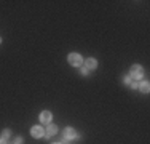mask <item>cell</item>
Returning a JSON list of instances; mask_svg holds the SVG:
<instances>
[{
    "instance_id": "9a60e30c",
    "label": "cell",
    "mask_w": 150,
    "mask_h": 144,
    "mask_svg": "<svg viewBox=\"0 0 150 144\" xmlns=\"http://www.w3.org/2000/svg\"><path fill=\"white\" fill-rule=\"evenodd\" d=\"M0 43H2V37H0Z\"/></svg>"
},
{
    "instance_id": "30bf717a",
    "label": "cell",
    "mask_w": 150,
    "mask_h": 144,
    "mask_svg": "<svg viewBox=\"0 0 150 144\" xmlns=\"http://www.w3.org/2000/svg\"><path fill=\"white\" fill-rule=\"evenodd\" d=\"M15 144H23V138H21V136L15 138Z\"/></svg>"
},
{
    "instance_id": "4fadbf2b",
    "label": "cell",
    "mask_w": 150,
    "mask_h": 144,
    "mask_svg": "<svg viewBox=\"0 0 150 144\" xmlns=\"http://www.w3.org/2000/svg\"><path fill=\"white\" fill-rule=\"evenodd\" d=\"M125 83H131V77H129V75H126V77H125Z\"/></svg>"
},
{
    "instance_id": "52a82bcc",
    "label": "cell",
    "mask_w": 150,
    "mask_h": 144,
    "mask_svg": "<svg viewBox=\"0 0 150 144\" xmlns=\"http://www.w3.org/2000/svg\"><path fill=\"white\" fill-rule=\"evenodd\" d=\"M85 64H86V69L90 71V69H96L98 67V61L94 59V58H88L86 61H85Z\"/></svg>"
},
{
    "instance_id": "5bb4252c",
    "label": "cell",
    "mask_w": 150,
    "mask_h": 144,
    "mask_svg": "<svg viewBox=\"0 0 150 144\" xmlns=\"http://www.w3.org/2000/svg\"><path fill=\"white\" fill-rule=\"evenodd\" d=\"M0 144H6V141H5V139H2V138H0Z\"/></svg>"
},
{
    "instance_id": "277c9868",
    "label": "cell",
    "mask_w": 150,
    "mask_h": 144,
    "mask_svg": "<svg viewBox=\"0 0 150 144\" xmlns=\"http://www.w3.org/2000/svg\"><path fill=\"white\" fill-rule=\"evenodd\" d=\"M56 133H58V127H56V125H53V123H50L48 128L45 130V138H51V136L56 135Z\"/></svg>"
},
{
    "instance_id": "3957f363",
    "label": "cell",
    "mask_w": 150,
    "mask_h": 144,
    "mask_svg": "<svg viewBox=\"0 0 150 144\" xmlns=\"http://www.w3.org/2000/svg\"><path fill=\"white\" fill-rule=\"evenodd\" d=\"M30 135L34 136V138H42V136H45V130L37 125V127H32V130H30Z\"/></svg>"
},
{
    "instance_id": "6da1fadb",
    "label": "cell",
    "mask_w": 150,
    "mask_h": 144,
    "mask_svg": "<svg viewBox=\"0 0 150 144\" xmlns=\"http://www.w3.org/2000/svg\"><path fill=\"white\" fill-rule=\"evenodd\" d=\"M142 75H144V71H142V67L139 66V64H134V66L131 67V74H129V77H133L134 80H141Z\"/></svg>"
},
{
    "instance_id": "8992f818",
    "label": "cell",
    "mask_w": 150,
    "mask_h": 144,
    "mask_svg": "<svg viewBox=\"0 0 150 144\" xmlns=\"http://www.w3.org/2000/svg\"><path fill=\"white\" fill-rule=\"evenodd\" d=\"M51 118H53V114L50 112V110H43V112L40 114V120L43 122V123H51Z\"/></svg>"
},
{
    "instance_id": "5b68a950",
    "label": "cell",
    "mask_w": 150,
    "mask_h": 144,
    "mask_svg": "<svg viewBox=\"0 0 150 144\" xmlns=\"http://www.w3.org/2000/svg\"><path fill=\"white\" fill-rule=\"evenodd\" d=\"M64 136H66V139H75L78 135H77V131H75L74 128L67 127L66 130H64Z\"/></svg>"
},
{
    "instance_id": "7c38bea8",
    "label": "cell",
    "mask_w": 150,
    "mask_h": 144,
    "mask_svg": "<svg viewBox=\"0 0 150 144\" xmlns=\"http://www.w3.org/2000/svg\"><path fill=\"white\" fill-rule=\"evenodd\" d=\"M80 72H81L83 75H88V69H86V67H81V69H80Z\"/></svg>"
},
{
    "instance_id": "ba28073f",
    "label": "cell",
    "mask_w": 150,
    "mask_h": 144,
    "mask_svg": "<svg viewBox=\"0 0 150 144\" xmlns=\"http://www.w3.org/2000/svg\"><path fill=\"white\" fill-rule=\"evenodd\" d=\"M139 88H141V91H142V93H149V90H150L149 82H142V83L139 85Z\"/></svg>"
},
{
    "instance_id": "8fae6325",
    "label": "cell",
    "mask_w": 150,
    "mask_h": 144,
    "mask_svg": "<svg viewBox=\"0 0 150 144\" xmlns=\"http://www.w3.org/2000/svg\"><path fill=\"white\" fill-rule=\"evenodd\" d=\"M131 88H139V82H131Z\"/></svg>"
},
{
    "instance_id": "7a4b0ae2",
    "label": "cell",
    "mask_w": 150,
    "mask_h": 144,
    "mask_svg": "<svg viewBox=\"0 0 150 144\" xmlns=\"http://www.w3.org/2000/svg\"><path fill=\"white\" fill-rule=\"evenodd\" d=\"M69 63L72 64V66H75V67H80L81 63H83V58L78 55V53H70L69 55Z\"/></svg>"
},
{
    "instance_id": "9c48e42d",
    "label": "cell",
    "mask_w": 150,
    "mask_h": 144,
    "mask_svg": "<svg viewBox=\"0 0 150 144\" xmlns=\"http://www.w3.org/2000/svg\"><path fill=\"white\" fill-rule=\"evenodd\" d=\"M2 139H10V130H3V133H2Z\"/></svg>"
}]
</instances>
